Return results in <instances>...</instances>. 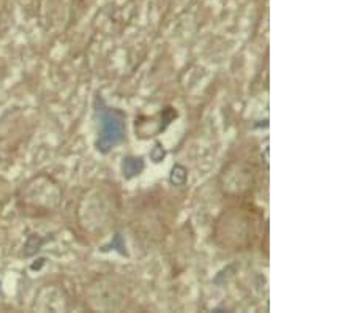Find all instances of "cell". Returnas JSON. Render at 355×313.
<instances>
[{
	"label": "cell",
	"instance_id": "6da1fadb",
	"mask_svg": "<svg viewBox=\"0 0 355 313\" xmlns=\"http://www.w3.org/2000/svg\"><path fill=\"white\" fill-rule=\"evenodd\" d=\"M100 112V138L96 147L103 153H107L125 139V116L122 111L101 106Z\"/></svg>",
	"mask_w": 355,
	"mask_h": 313
},
{
	"label": "cell",
	"instance_id": "7a4b0ae2",
	"mask_svg": "<svg viewBox=\"0 0 355 313\" xmlns=\"http://www.w3.org/2000/svg\"><path fill=\"white\" fill-rule=\"evenodd\" d=\"M60 190L55 182L46 176H40L28 182L22 190V201L27 206L54 209L60 201Z\"/></svg>",
	"mask_w": 355,
	"mask_h": 313
},
{
	"label": "cell",
	"instance_id": "3957f363",
	"mask_svg": "<svg viewBox=\"0 0 355 313\" xmlns=\"http://www.w3.org/2000/svg\"><path fill=\"white\" fill-rule=\"evenodd\" d=\"M68 307L65 291L55 285H48L42 288L35 298L33 309L40 312H64Z\"/></svg>",
	"mask_w": 355,
	"mask_h": 313
},
{
	"label": "cell",
	"instance_id": "277c9868",
	"mask_svg": "<svg viewBox=\"0 0 355 313\" xmlns=\"http://www.w3.org/2000/svg\"><path fill=\"white\" fill-rule=\"evenodd\" d=\"M146 163L142 157H125L122 162V173L127 179L135 178V176L141 174L144 169Z\"/></svg>",
	"mask_w": 355,
	"mask_h": 313
},
{
	"label": "cell",
	"instance_id": "5b68a950",
	"mask_svg": "<svg viewBox=\"0 0 355 313\" xmlns=\"http://www.w3.org/2000/svg\"><path fill=\"white\" fill-rule=\"evenodd\" d=\"M187 178H188L187 169L183 168L182 164H174L173 173H171V182H173L174 185H183L187 182Z\"/></svg>",
	"mask_w": 355,
	"mask_h": 313
},
{
	"label": "cell",
	"instance_id": "8992f818",
	"mask_svg": "<svg viewBox=\"0 0 355 313\" xmlns=\"http://www.w3.org/2000/svg\"><path fill=\"white\" fill-rule=\"evenodd\" d=\"M164 155H166V152H164V149H163V146L159 144V142H157L155 144V147H153V149L150 151V158L155 163H159L164 158Z\"/></svg>",
	"mask_w": 355,
	"mask_h": 313
}]
</instances>
